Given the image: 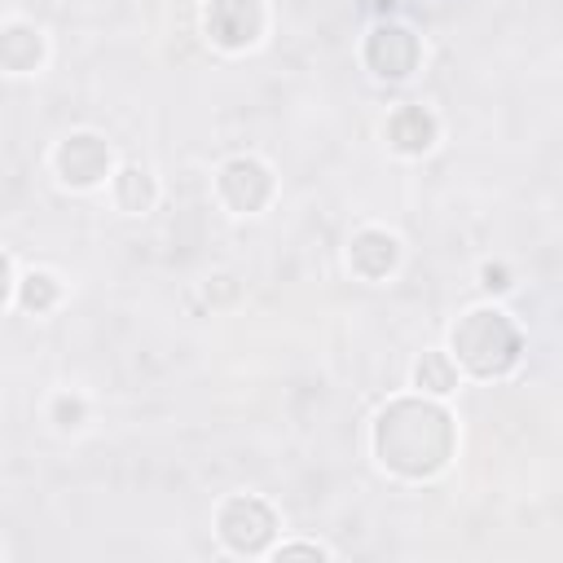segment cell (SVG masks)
<instances>
[{"instance_id":"1","label":"cell","mask_w":563,"mask_h":563,"mask_svg":"<svg viewBox=\"0 0 563 563\" xmlns=\"http://www.w3.org/2000/svg\"><path fill=\"white\" fill-rule=\"evenodd\" d=\"M379 458L401 475H432L453 453V418L432 401H392L375 423Z\"/></svg>"},{"instance_id":"2","label":"cell","mask_w":563,"mask_h":563,"mask_svg":"<svg viewBox=\"0 0 563 563\" xmlns=\"http://www.w3.org/2000/svg\"><path fill=\"white\" fill-rule=\"evenodd\" d=\"M453 361H462L480 379L506 375L519 361V331L497 309H471L453 326Z\"/></svg>"},{"instance_id":"3","label":"cell","mask_w":563,"mask_h":563,"mask_svg":"<svg viewBox=\"0 0 563 563\" xmlns=\"http://www.w3.org/2000/svg\"><path fill=\"white\" fill-rule=\"evenodd\" d=\"M220 198L233 207V211H242V216H251V211H260L268 198H273V172L260 163V159H229L225 168H220Z\"/></svg>"},{"instance_id":"4","label":"cell","mask_w":563,"mask_h":563,"mask_svg":"<svg viewBox=\"0 0 563 563\" xmlns=\"http://www.w3.org/2000/svg\"><path fill=\"white\" fill-rule=\"evenodd\" d=\"M207 32L220 49H246L264 32V10L260 0H211L207 10Z\"/></svg>"},{"instance_id":"5","label":"cell","mask_w":563,"mask_h":563,"mask_svg":"<svg viewBox=\"0 0 563 563\" xmlns=\"http://www.w3.org/2000/svg\"><path fill=\"white\" fill-rule=\"evenodd\" d=\"M268 532H273V510L260 497H233V502H225V510H220V537L238 554L264 550Z\"/></svg>"},{"instance_id":"6","label":"cell","mask_w":563,"mask_h":563,"mask_svg":"<svg viewBox=\"0 0 563 563\" xmlns=\"http://www.w3.org/2000/svg\"><path fill=\"white\" fill-rule=\"evenodd\" d=\"M54 163H58V172H62L67 185L89 189V185H97V181L111 172V150H106L102 137L76 133V137H67V141L58 146V159H54Z\"/></svg>"},{"instance_id":"7","label":"cell","mask_w":563,"mask_h":563,"mask_svg":"<svg viewBox=\"0 0 563 563\" xmlns=\"http://www.w3.org/2000/svg\"><path fill=\"white\" fill-rule=\"evenodd\" d=\"M366 62L383 80H405L418 67V41L405 27H375L366 41Z\"/></svg>"},{"instance_id":"8","label":"cell","mask_w":563,"mask_h":563,"mask_svg":"<svg viewBox=\"0 0 563 563\" xmlns=\"http://www.w3.org/2000/svg\"><path fill=\"white\" fill-rule=\"evenodd\" d=\"M397 255H401V246L388 229H361L348 246V260L361 277H388L397 268Z\"/></svg>"},{"instance_id":"9","label":"cell","mask_w":563,"mask_h":563,"mask_svg":"<svg viewBox=\"0 0 563 563\" xmlns=\"http://www.w3.org/2000/svg\"><path fill=\"white\" fill-rule=\"evenodd\" d=\"M388 141H392L401 154H423V150H432V141H436V119H432V111H423V106H401V111L388 119Z\"/></svg>"},{"instance_id":"10","label":"cell","mask_w":563,"mask_h":563,"mask_svg":"<svg viewBox=\"0 0 563 563\" xmlns=\"http://www.w3.org/2000/svg\"><path fill=\"white\" fill-rule=\"evenodd\" d=\"M115 198H119V207L133 211V216L150 211V203H154V181H150V172L124 168V172L115 176Z\"/></svg>"},{"instance_id":"11","label":"cell","mask_w":563,"mask_h":563,"mask_svg":"<svg viewBox=\"0 0 563 563\" xmlns=\"http://www.w3.org/2000/svg\"><path fill=\"white\" fill-rule=\"evenodd\" d=\"M414 379H418L423 392L445 397V392H453V383H458V366H453V357H445V353H427V357L418 361Z\"/></svg>"},{"instance_id":"12","label":"cell","mask_w":563,"mask_h":563,"mask_svg":"<svg viewBox=\"0 0 563 563\" xmlns=\"http://www.w3.org/2000/svg\"><path fill=\"white\" fill-rule=\"evenodd\" d=\"M41 62V32L32 27H10L5 32V67L10 71H32Z\"/></svg>"},{"instance_id":"13","label":"cell","mask_w":563,"mask_h":563,"mask_svg":"<svg viewBox=\"0 0 563 563\" xmlns=\"http://www.w3.org/2000/svg\"><path fill=\"white\" fill-rule=\"evenodd\" d=\"M54 300H58V282H54L49 273H27V277H23V305H27V309L41 313V309H49Z\"/></svg>"},{"instance_id":"14","label":"cell","mask_w":563,"mask_h":563,"mask_svg":"<svg viewBox=\"0 0 563 563\" xmlns=\"http://www.w3.org/2000/svg\"><path fill=\"white\" fill-rule=\"evenodd\" d=\"M54 414H58V423H62V427H76V423L84 418V405H80V401H67V397H62V401L54 405Z\"/></svg>"},{"instance_id":"15","label":"cell","mask_w":563,"mask_h":563,"mask_svg":"<svg viewBox=\"0 0 563 563\" xmlns=\"http://www.w3.org/2000/svg\"><path fill=\"white\" fill-rule=\"evenodd\" d=\"M484 287H489V291H506V287H510L502 264H484Z\"/></svg>"},{"instance_id":"16","label":"cell","mask_w":563,"mask_h":563,"mask_svg":"<svg viewBox=\"0 0 563 563\" xmlns=\"http://www.w3.org/2000/svg\"><path fill=\"white\" fill-rule=\"evenodd\" d=\"M282 554H322L318 545H291V550H282Z\"/></svg>"}]
</instances>
